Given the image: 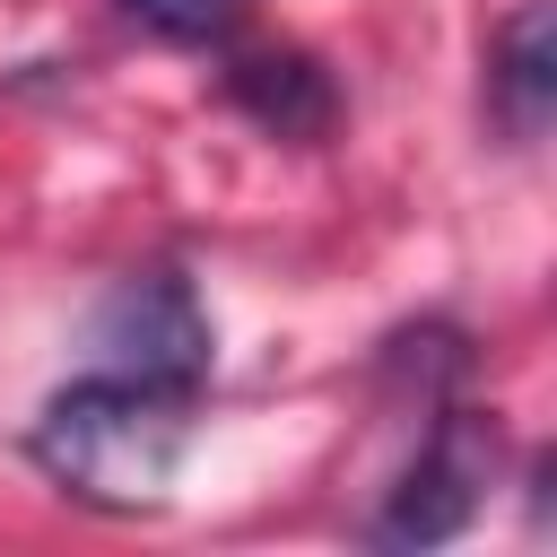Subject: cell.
I'll list each match as a JSON object with an SVG mask.
<instances>
[{"instance_id": "cell-1", "label": "cell", "mask_w": 557, "mask_h": 557, "mask_svg": "<svg viewBox=\"0 0 557 557\" xmlns=\"http://www.w3.org/2000/svg\"><path fill=\"white\" fill-rule=\"evenodd\" d=\"M191 383H165V374H131V366H96L78 374L70 392L44 400L26 453L52 487H70L78 505H104V513H148L165 505V479L183 461V435H191Z\"/></svg>"}, {"instance_id": "cell-2", "label": "cell", "mask_w": 557, "mask_h": 557, "mask_svg": "<svg viewBox=\"0 0 557 557\" xmlns=\"http://www.w3.org/2000/svg\"><path fill=\"white\" fill-rule=\"evenodd\" d=\"M487 470H496V426L470 418V409H444L435 435L418 444V461L400 470L374 540H383V548H435V540H453V531L479 513Z\"/></svg>"}, {"instance_id": "cell-3", "label": "cell", "mask_w": 557, "mask_h": 557, "mask_svg": "<svg viewBox=\"0 0 557 557\" xmlns=\"http://www.w3.org/2000/svg\"><path fill=\"white\" fill-rule=\"evenodd\" d=\"M96 348H104V366H131V374H165V383H191V392L209 383V313H200L183 270L122 278L96 305Z\"/></svg>"}, {"instance_id": "cell-4", "label": "cell", "mask_w": 557, "mask_h": 557, "mask_svg": "<svg viewBox=\"0 0 557 557\" xmlns=\"http://www.w3.org/2000/svg\"><path fill=\"white\" fill-rule=\"evenodd\" d=\"M487 104L513 139H540L557 113V9L522 0L496 35H487Z\"/></svg>"}, {"instance_id": "cell-5", "label": "cell", "mask_w": 557, "mask_h": 557, "mask_svg": "<svg viewBox=\"0 0 557 557\" xmlns=\"http://www.w3.org/2000/svg\"><path fill=\"white\" fill-rule=\"evenodd\" d=\"M226 87H235V104H244L252 122H270L278 139H305V131L331 122V78H322L305 52H252V61L226 70Z\"/></svg>"}, {"instance_id": "cell-6", "label": "cell", "mask_w": 557, "mask_h": 557, "mask_svg": "<svg viewBox=\"0 0 557 557\" xmlns=\"http://www.w3.org/2000/svg\"><path fill=\"white\" fill-rule=\"evenodd\" d=\"M113 9H122L131 26L165 35V44H226L252 0H113Z\"/></svg>"}]
</instances>
